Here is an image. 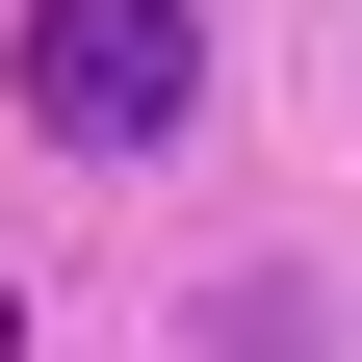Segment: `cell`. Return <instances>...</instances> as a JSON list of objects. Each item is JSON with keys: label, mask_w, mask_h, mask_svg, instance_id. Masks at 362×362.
Here are the masks:
<instances>
[{"label": "cell", "mask_w": 362, "mask_h": 362, "mask_svg": "<svg viewBox=\"0 0 362 362\" xmlns=\"http://www.w3.org/2000/svg\"><path fill=\"white\" fill-rule=\"evenodd\" d=\"M181 104H207V26L181 0H26V129L52 156H156Z\"/></svg>", "instance_id": "6da1fadb"}, {"label": "cell", "mask_w": 362, "mask_h": 362, "mask_svg": "<svg viewBox=\"0 0 362 362\" xmlns=\"http://www.w3.org/2000/svg\"><path fill=\"white\" fill-rule=\"evenodd\" d=\"M0 362H26V310H0Z\"/></svg>", "instance_id": "7a4b0ae2"}]
</instances>
